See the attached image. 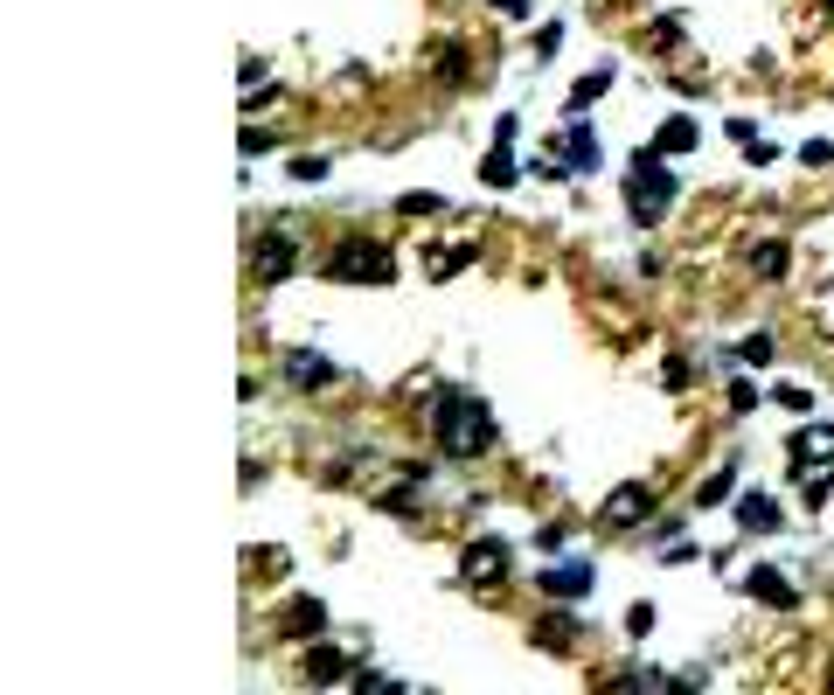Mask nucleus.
Segmentation results:
<instances>
[{"instance_id": "1", "label": "nucleus", "mask_w": 834, "mask_h": 695, "mask_svg": "<svg viewBox=\"0 0 834 695\" xmlns=\"http://www.w3.org/2000/svg\"><path fill=\"white\" fill-rule=\"evenodd\" d=\"M431 438H438L445 459H480L494 445V411L466 390H438L431 397Z\"/></svg>"}, {"instance_id": "2", "label": "nucleus", "mask_w": 834, "mask_h": 695, "mask_svg": "<svg viewBox=\"0 0 834 695\" xmlns=\"http://www.w3.org/2000/svg\"><path fill=\"white\" fill-rule=\"evenodd\" d=\"M661 160H668L661 146H640V153H633V216H640V223H661V216L675 209V195H682Z\"/></svg>"}, {"instance_id": "3", "label": "nucleus", "mask_w": 834, "mask_h": 695, "mask_svg": "<svg viewBox=\"0 0 834 695\" xmlns=\"http://www.w3.org/2000/svg\"><path fill=\"white\" fill-rule=\"evenodd\" d=\"M327 272L348 278V285H355V278H369V285H390V278H397V258H390L383 244H369V237H362V244L348 237V244H341V251L327 258Z\"/></svg>"}, {"instance_id": "4", "label": "nucleus", "mask_w": 834, "mask_h": 695, "mask_svg": "<svg viewBox=\"0 0 834 695\" xmlns=\"http://www.w3.org/2000/svg\"><path fill=\"white\" fill-rule=\"evenodd\" d=\"M508 563H515V556H508L501 536H480V543L466 550V563H459V577L480 584V591H494V584H508Z\"/></svg>"}, {"instance_id": "5", "label": "nucleus", "mask_w": 834, "mask_h": 695, "mask_svg": "<svg viewBox=\"0 0 834 695\" xmlns=\"http://www.w3.org/2000/svg\"><path fill=\"white\" fill-rule=\"evenodd\" d=\"M647 515H654V487H640V480L612 487V494H605V508H598V522H605V529H626V522H647Z\"/></svg>"}, {"instance_id": "6", "label": "nucleus", "mask_w": 834, "mask_h": 695, "mask_svg": "<svg viewBox=\"0 0 834 695\" xmlns=\"http://www.w3.org/2000/svg\"><path fill=\"white\" fill-rule=\"evenodd\" d=\"M591 577H598L591 563H556L536 584H543V598H563V605H570V598H591Z\"/></svg>"}, {"instance_id": "7", "label": "nucleus", "mask_w": 834, "mask_h": 695, "mask_svg": "<svg viewBox=\"0 0 834 695\" xmlns=\"http://www.w3.org/2000/svg\"><path fill=\"white\" fill-rule=\"evenodd\" d=\"M251 251H258V278H265V285H278V278L299 265V258H292V237H285V230H265V237H258Z\"/></svg>"}, {"instance_id": "8", "label": "nucleus", "mask_w": 834, "mask_h": 695, "mask_svg": "<svg viewBox=\"0 0 834 695\" xmlns=\"http://www.w3.org/2000/svg\"><path fill=\"white\" fill-rule=\"evenodd\" d=\"M786 452H793L800 466H834V424H800Z\"/></svg>"}, {"instance_id": "9", "label": "nucleus", "mask_w": 834, "mask_h": 695, "mask_svg": "<svg viewBox=\"0 0 834 695\" xmlns=\"http://www.w3.org/2000/svg\"><path fill=\"white\" fill-rule=\"evenodd\" d=\"M744 591H751V598H765V605H779V612H793V605H800V591H793L779 570H751V577H744Z\"/></svg>"}, {"instance_id": "10", "label": "nucleus", "mask_w": 834, "mask_h": 695, "mask_svg": "<svg viewBox=\"0 0 834 695\" xmlns=\"http://www.w3.org/2000/svg\"><path fill=\"white\" fill-rule=\"evenodd\" d=\"M737 522H744L751 536H772V529H779V508H772L765 494H737Z\"/></svg>"}, {"instance_id": "11", "label": "nucleus", "mask_w": 834, "mask_h": 695, "mask_svg": "<svg viewBox=\"0 0 834 695\" xmlns=\"http://www.w3.org/2000/svg\"><path fill=\"white\" fill-rule=\"evenodd\" d=\"M508 139H515V119H501V146H494V153H487V167H480V174H487V188H508V181H515V153H508Z\"/></svg>"}, {"instance_id": "12", "label": "nucleus", "mask_w": 834, "mask_h": 695, "mask_svg": "<svg viewBox=\"0 0 834 695\" xmlns=\"http://www.w3.org/2000/svg\"><path fill=\"white\" fill-rule=\"evenodd\" d=\"M556 139H563V160H570V167H584V174L598 167V133H591V126H570V133H556Z\"/></svg>"}, {"instance_id": "13", "label": "nucleus", "mask_w": 834, "mask_h": 695, "mask_svg": "<svg viewBox=\"0 0 834 695\" xmlns=\"http://www.w3.org/2000/svg\"><path fill=\"white\" fill-rule=\"evenodd\" d=\"M285 376H292V383H306V390H320V383H334V369H327V355H306V348H299V355H285Z\"/></svg>"}, {"instance_id": "14", "label": "nucleus", "mask_w": 834, "mask_h": 695, "mask_svg": "<svg viewBox=\"0 0 834 695\" xmlns=\"http://www.w3.org/2000/svg\"><path fill=\"white\" fill-rule=\"evenodd\" d=\"M320 626H327L320 598H292V605H285V633H320Z\"/></svg>"}, {"instance_id": "15", "label": "nucleus", "mask_w": 834, "mask_h": 695, "mask_svg": "<svg viewBox=\"0 0 834 695\" xmlns=\"http://www.w3.org/2000/svg\"><path fill=\"white\" fill-rule=\"evenodd\" d=\"M341 675H348V661H341L334 647H313V654H306V682H341Z\"/></svg>"}, {"instance_id": "16", "label": "nucleus", "mask_w": 834, "mask_h": 695, "mask_svg": "<svg viewBox=\"0 0 834 695\" xmlns=\"http://www.w3.org/2000/svg\"><path fill=\"white\" fill-rule=\"evenodd\" d=\"M751 265H758L765 278H786V265H793V258H786V244H779V237H765V244H751Z\"/></svg>"}, {"instance_id": "17", "label": "nucleus", "mask_w": 834, "mask_h": 695, "mask_svg": "<svg viewBox=\"0 0 834 695\" xmlns=\"http://www.w3.org/2000/svg\"><path fill=\"white\" fill-rule=\"evenodd\" d=\"M695 139H702V133H695V119H668V126H661V139H654V146H661V153H689Z\"/></svg>"}, {"instance_id": "18", "label": "nucleus", "mask_w": 834, "mask_h": 695, "mask_svg": "<svg viewBox=\"0 0 834 695\" xmlns=\"http://www.w3.org/2000/svg\"><path fill=\"white\" fill-rule=\"evenodd\" d=\"M466 265V244H438V258H431V278H452Z\"/></svg>"}, {"instance_id": "19", "label": "nucleus", "mask_w": 834, "mask_h": 695, "mask_svg": "<svg viewBox=\"0 0 834 695\" xmlns=\"http://www.w3.org/2000/svg\"><path fill=\"white\" fill-rule=\"evenodd\" d=\"M605 84H612V77H605V70H591V77H584V84H577V91H570V105H591V98H598V91H605Z\"/></svg>"}, {"instance_id": "20", "label": "nucleus", "mask_w": 834, "mask_h": 695, "mask_svg": "<svg viewBox=\"0 0 834 695\" xmlns=\"http://www.w3.org/2000/svg\"><path fill=\"white\" fill-rule=\"evenodd\" d=\"M765 355H772V334H751V341L737 348V362H765Z\"/></svg>"}, {"instance_id": "21", "label": "nucleus", "mask_w": 834, "mask_h": 695, "mask_svg": "<svg viewBox=\"0 0 834 695\" xmlns=\"http://www.w3.org/2000/svg\"><path fill=\"white\" fill-rule=\"evenodd\" d=\"M292 174H299V181H320V174H327V160H313V153H299V160H292Z\"/></svg>"}, {"instance_id": "22", "label": "nucleus", "mask_w": 834, "mask_h": 695, "mask_svg": "<svg viewBox=\"0 0 834 695\" xmlns=\"http://www.w3.org/2000/svg\"><path fill=\"white\" fill-rule=\"evenodd\" d=\"M779 404H786V411H814V397H807L800 383H786V390H779Z\"/></svg>"}, {"instance_id": "23", "label": "nucleus", "mask_w": 834, "mask_h": 695, "mask_svg": "<svg viewBox=\"0 0 834 695\" xmlns=\"http://www.w3.org/2000/svg\"><path fill=\"white\" fill-rule=\"evenodd\" d=\"M800 160H814V167H828V160H834V146H828V139H807V146H800Z\"/></svg>"}, {"instance_id": "24", "label": "nucleus", "mask_w": 834, "mask_h": 695, "mask_svg": "<svg viewBox=\"0 0 834 695\" xmlns=\"http://www.w3.org/2000/svg\"><path fill=\"white\" fill-rule=\"evenodd\" d=\"M397 209H404V216H431V209H438V195H404Z\"/></svg>"}, {"instance_id": "25", "label": "nucleus", "mask_w": 834, "mask_h": 695, "mask_svg": "<svg viewBox=\"0 0 834 695\" xmlns=\"http://www.w3.org/2000/svg\"><path fill=\"white\" fill-rule=\"evenodd\" d=\"M494 14H529V0H487Z\"/></svg>"}]
</instances>
